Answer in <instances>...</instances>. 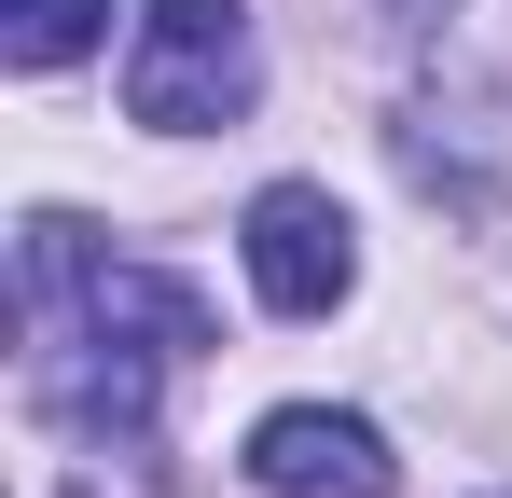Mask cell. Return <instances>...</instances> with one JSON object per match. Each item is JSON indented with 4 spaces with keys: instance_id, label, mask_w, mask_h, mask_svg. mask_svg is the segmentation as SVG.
Instances as JSON below:
<instances>
[{
    "instance_id": "6da1fadb",
    "label": "cell",
    "mask_w": 512,
    "mask_h": 498,
    "mask_svg": "<svg viewBox=\"0 0 512 498\" xmlns=\"http://www.w3.org/2000/svg\"><path fill=\"white\" fill-rule=\"evenodd\" d=\"M250 0H153L139 14V56H125V111L139 125H167V139H194V125H236L250 111Z\"/></svg>"
},
{
    "instance_id": "7a4b0ae2",
    "label": "cell",
    "mask_w": 512,
    "mask_h": 498,
    "mask_svg": "<svg viewBox=\"0 0 512 498\" xmlns=\"http://www.w3.org/2000/svg\"><path fill=\"white\" fill-rule=\"evenodd\" d=\"M346 277H360V222H346L319 180H263L250 194V291L277 319H333Z\"/></svg>"
},
{
    "instance_id": "3957f363",
    "label": "cell",
    "mask_w": 512,
    "mask_h": 498,
    "mask_svg": "<svg viewBox=\"0 0 512 498\" xmlns=\"http://www.w3.org/2000/svg\"><path fill=\"white\" fill-rule=\"evenodd\" d=\"M250 485L263 498H388L402 457L374 443V415H333V402H277L250 429Z\"/></svg>"
},
{
    "instance_id": "277c9868",
    "label": "cell",
    "mask_w": 512,
    "mask_h": 498,
    "mask_svg": "<svg viewBox=\"0 0 512 498\" xmlns=\"http://www.w3.org/2000/svg\"><path fill=\"white\" fill-rule=\"evenodd\" d=\"M97 14H111V0H0V56H14V70H70L97 42Z\"/></svg>"
}]
</instances>
